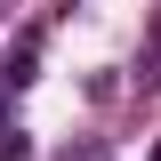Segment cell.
<instances>
[{"label": "cell", "instance_id": "1", "mask_svg": "<svg viewBox=\"0 0 161 161\" xmlns=\"http://www.w3.org/2000/svg\"><path fill=\"white\" fill-rule=\"evenodd\" d=\"M0 161H32V137L24 129H0Z\"/></svg>", "mask_w": 161, "mask_h": 161}, {"label": "cell", "instance_id": "2", "mask_svg": "<svg viewBox=\"0 0 161 161\" xmlns=\"http://www.w3.org/2000/svg\"><path fill=\"white\" fill-rule=\"evenodd\" d=\"M153 161H161V145H153Z\"/></svg>", "mask_w": 161, "mask_h": 161}, {"label": "cell", "instance_id": "3", "mask_svg": "<svg viewBox=\"0 0 161 161\" xmlns=\"http://www.w3.org/2000/svg\"><path fill=\"white\" fill-rule=\"evenodd\" d=\"M0 129H8V121H0Z\"/></svg>", "mask_w": 161, "mask_h": 161}]
</instances>
